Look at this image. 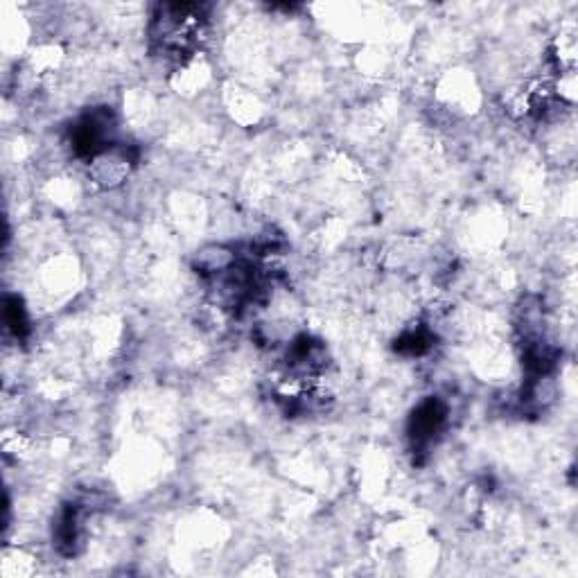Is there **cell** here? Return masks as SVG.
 Here are the masks:
<instances>
[{
  "label": "cell",
  "instance_id": "obj_1",
  "mask_svg": "<svg viewBox=\"0 0 578 578\" xmlns=\"http://www.w3.org/2000/svg\"><path fill=\"white\" fill-rule=\"evenodd\" d=\"M89 174L93 183L100 188H118L122 181L129 177L131 165H134V156L129 154L127 147L111 145L109 150L100 152L89 161Z\"/></svg>",
  "mask_w": 578,
  "mask_h": 578
},
{
  "label": "cell",
  "instance_id": "obj_2",
  "mask_svg": "<svg viewBox=\"0 0 578 578\" xmlns=\"http://www.w3.org/2000/svg\"><path fill=\"white\" fill-rule=\"evenodd\" d=\"M235 262H238V253L233 249L224 247V244H210V247H204L195 258V269L197 274L204 278H217L229 271Z\"/></svg>",
  "mask_w": 578,
  "mask_h": 578
}]
</instances>
